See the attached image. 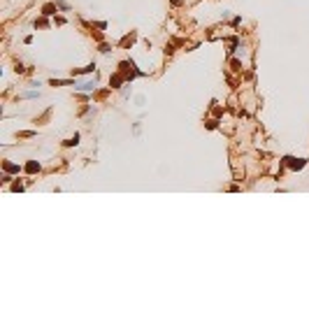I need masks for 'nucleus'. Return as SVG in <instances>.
<instances>
[{
    "instance_id": "1",
    "label": "nucleus",
    "mask_w": 309,
    "mask_h": 309,
    "mask_svg": "<svg viewBox=\"0 0 309 309\" xmlns=\"http://www.w3.org/2000/svg\"><path fill=\"white\" fill-rule=\"evenodd\" d=\"M5 170H7V172H19V165H14V163H5Z\"/></svg>"
},
{
    "instance_id": "4",
    "label": "nucleus",
    "mask_w": 309,
    "mask_h": 309,
    "mask_svg": "<svg viewBox=\"0 0 309 309\" xmlns=\"http://www.w3.org/2000/svg\"><path fill=\"white\" fill-rule=\"evenodd\" d=\"M109 84L114 86V88H119V84H121V77H119V75H114V77H112V81H109Z\"/></svg>"
},
{
    "instance_id": "5",
    "label": "nucleus",
    "mask_w": 309,
    "mask_h": 309,
    "mask_svg": "<svg viewBox=\"0 0 309 309\" xmlns=\"http://www.w3.org/2000/svg\"><path fill=\"white\" fill-rule=\"evenodd\" d=\"M53 9H56V7H53V5H44V9H42V12H44V14H47V16H49V14H53Z\"/></svg>"
},
{
    "instance_id": "2",
    "label": "nucleus",
    "mask_w": 309,
    "mask_h": 309,
    "mask_svg": "<svg viewBox=\"0 0 309 309\" xmlns=\"http://www.w3.org/2000/svg\"><path fill=\"white\" fill-rule=\"evenodd\" d=\"M288 160H291V168H293V170H300L302 165H305L302 160H293V158H288Z\"/></svg>"
},
{
    "instance_id": "3",
    "label": "nucleus",
    "mask_w": 309,
    "mask_h": 309,
    "mask_svg": "<svg viewBox=\"0 0 309 309\" xmlns=\"http://www.w3.org/2000/svg\"><path fill=\"white\" fill-rule=\"evenodd\" d=\"M26 170H28V172H35V170H40V165H37L35 160H33V163H28V165H26Z\"/></svg>"
}]
</instances>
